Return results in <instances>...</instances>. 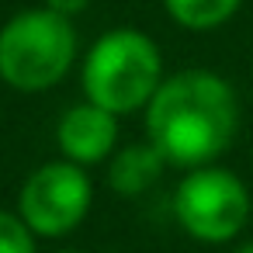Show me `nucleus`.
Returning <instances> with one entry per match:
<instances>
[{"label": "nucleus", "instance_id": "obj_1", "mask_svg": "<svg viewBox=\"0 0 253 253\" xmlns=\"http://www.w3.org/2000/svg\"><path fill=\"white\" fill-rule=\"evenodd\" d=\"M146 139L167 167L198 170L215 163L239 132V94L215 70H180L163 77L142 111Z\"/></svg>", "mask_w": 253, "mask_h": 253}, {"label": "nucleus", "instance_id": "obj_2", "mask_svg": "<svg viewBox=\"0 0 253 253\" xmlns=\"http://www.w3.org/2000/svg\"><path fill=\"white\" fill-rule=\"evenodd\" d=\"M163 52L153 35L139 28L104 32L80 63L84 101L111 111L115 118L146 111L153 94L163 84Z\"/></svg>", "mask_w": 253, "mask_h": 253}, {"label": "nucleus", "instance_id": "obj_3", "mask_svg": "<svg viewBox=\"0 0 253 253\" xmlns=\"http://www.w3.org/2000/svg\"><path fill=\"white\" fill-rule=\"evenodd\" d=\"M80 39L70 18L49 7L18 11L0 28V80L18 94H45L77 66Z\"/></svg>", "mask_w": 253, "mask_h": 253}, {"label": "nucleus", "instance_id": "obj_4", "mask_svg": "<svg viewBox=\"0 0 253 253\" xmlns=\"http://www.w3.org/2000/svg\"><path fill=\"white\" fill-rule=\"evenodd\" d=\"M170 208L177 225L191 239L218 246L243 232L253 201L239 173H232L229 167L208 163L198 170H184V177L173 187Z\"/></svg>", "mask_w": 253, "mask_h": 253}, {"label": "nucleus", "instance_id": "obj_5", "mask_svg": "<svg viewBox=\"0 0 253 253\" xmlns=\"http://www.w3.org/2000/svg\"><path fill=\"white\" fill-rule=\"evenodd\" d=\"M94 205L90 173L70 160H49L35 167L18 191V215L39 239H63L87 218Z\"/></svg>", "mask_w": 253, "mask_h": 253}, {"label": "nucleus", "instance_id": "obj_6", "mask_svg": "<svg viewBox=\"0 0 253 253\" xmlns=\"http://www.w3.org/2000/svg\"><path fill=\"white\" fill-rule=\"evenodd\" d=\"M56 146L63 160L77 167H97L108 163L118 149V118L90 101L70 104L56 122Z\"/></svg>", "mask_w": 253, "mask_h": 253}, {"label": "nucleus", "instance_id": "obj_7", "mask_svg": "<svg viewBox=\"0 0 253 253\" xmlns=\"http://www.w3.org/2000/svg\"><path fill=\"white\" fill-rule=\"evenodd\" d=\"M167 160L156 153V146L146 139V142H132V146H122L111 153L108 160V187L122 198H135V194H146L160 173H163Z\"/></svg>", "mask_w": 253, "mask_h": 253}, {"label": "nucleus", "instance_id": "obj_8", "mask_svg": "<svg viewBox=\"0 0 253 253\" xmlns=\"http://www.w3.org/2000/svg\"><path fill=\"white\" fill-rule=\"evenodd\" d=\"M243 0H163L167 18L184 32H215L236 18Z\"/></svg>", "mask_w": 253, "mask_h": 253}, {"label": "nucleus", "instance_id": "obj_9", "mask_svg": "<svg viewBox=\"0 0 253 253\" xmlns=\"http://www.w3.org/2000/svg\"><path fill=\"white\" fill-rule=\"evenodd\" d=\"M35 239L39 236L18 211L0 208V253H35Z\"/></svg>", "mask_w": 253, "mask_h": 253}, {"label": "nucleus", "instance_id": "obj_10", "mask_svg": "<svg viewBox=\"0 0 253 253\" xmlns=\"http://www.w3.org/2000/svg\"><path fill=\"white\" fill-rule=\"evenodd\" d=\"M94 4V0H42V7H49V11H56V14H63V18H77V14H84L87 7Z\"/></svg>", "mask_w": 253, "mask_h": 253}, {"label": "nucleus", "instance_id": "obj_11", "mask_svg": "<svg viewBox=\"0 0 253 253\" xmlns=\"http://www.w3.org/2000/svg\"><path fill=\"white\" fill-rule=\"evenodd\" d=\"M232 253H253V239H250V243H243V246H239V250H232Z\"/></svg>", "mask_w": 253, "mask_h": 253}, {"label": "nucleus", "instance_id": "obj_12", "mask_svg": "<svg viewBox=\"0 0 253 253\" xmlns=\"http://www.w3.org/2000/svg\"><path fill=\"white\" fill-rule=\"evenodd\" d=\"M56 253H87V250H56Z\"/></svg>", "mask_w": 253, "mask_h": 253}]
</instances>
